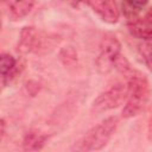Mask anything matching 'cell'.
<instances>
[{"label":"cell","instance_id":"obj_5","mask_svg":"<svg viewBox=\"0 0 152 152\" xmlns=\"http://www.w3.org/2000/svg\"><path fill=\"white\" fill-rule=\"evenodd\" d=\"M86 2H88L93 11L96 12L102 18V20L109 24H114L118 21L119 10L114 0H86Z\"/></svg>","mask_w":152,"mask_h":152},{"label":"cell","instance_id":"obj_11","mask_svg":"<svg viewBox=\"0 0 152 152\" xmlns=\"http://www.w3.org/2000/svg\"><path fill=\"white\" fill-rule=\"evenodd\" d=\"M15 66V58L8 53L0 55V75H8Z\"/></svg>","mask_w":152,"mask_h":152},{"label":"cell","instance_id":"obj_10","mask_svg":"<svg viewBox=\"0 0 152 152\" xmlns=\"http://www.w3.org/2000/svg\"><path fill=\"white\" fill-rule=\"evenodd\" d=\"M148 4V0H125L124 10L125 14L132 19L135 18L139 12H141Z\"/></svg>","mask_w":152,"mask_h":152},{"label":"cell","instance_id":"obj_13","mask_svg":"<svg viewBox=\"0 0 152 152\" xmlns=\"http://www.w3.org/2000/svg\"><path fill=\"white\" fill-rule=\"evenodd\" d=\"M62 1L66 2L68 5H70L74 8H77V7H80V5H82L83 2H86V0H62Z\"/></svg>","mask_w":152,"mask_h":152},{"label":"cell","instance_id":"obj_12","mask_svg":"<svg viewBox=\"0 0 152 152\" xmlns=\"http://www.w3.org/2000/svg\"><path fill=\"white\" fill-rule=\"evenodd\" d=\"M151 45H150V39L148 40H145V44H142L141 45V55H142V57L145 58V61H146V64H147V66L148 68H151L150 65V56H151V48H150Z\"/></svg>","mask_w":152,"mask_h":152},{"label":"cell","instance_id":"obj_7","mask_svg":"<svg viewBox=\"0 0 152 152\" xmlns=\"http://www.w3.org/2000/svg\"><path fill=\"white\" fill-rule=\"evenodd\" d=\"M46 141V135L38 131H30L25 134L23 140V148L25 151H37L43 148Z\"/></svg>","mask_w":152,"mask_h":152},{"label":"cell","instance_id":"obj_8","mask_svg":"<svg viewBox=\"0 0 152 152\" xmlns=\"http://www.w3.org/2000/svg\"><path fill=\"white\" fill-rule=\"evenodd\" d=\"M7 5L14 17L23 18L31 12L34 0H7Z\"/></svg>","mask_w":152,"mask_h":152},{"label":"cell","instance_id":"obj_9","mask_svg":"<svg viewBox=\"0 0 152 152\" xmlns=\"http://www.w3.org/2000/svg\"><path fill=\"white\" fill-rule=\"evenodd\" d=\"M36 39V32L33 27H24L20 34V42H19V50L21 52H27L31 50L33 43Z\"/></svg>","mask_w":152,"mask_h":152},{"label":"cell","instance_id":"obj_6","mask_svg":"<svg viewBox=\"0 0 152 152\" xmlns=\"http://www.w3.org/2000/svg\"><path fill=\"white\" fill-rule=\"evenodd\" d=\"M152 25H151V14L150 12L145 18H132L128 21V31L129 33L139 39L148 40L152 34Z\"/></svg>","mask_w":152,"mask_h":152},{"label":"cell","instance_id":"obj_2","mask_svg":"<svg viewBox=\"0 0 152 152\" xmlns=\"http://www.w3.org/2000/svg\"><path fill=\"white\" fill-rule=\"evenodd\" d=\"M118 124H119V119L116 116L107 118L101 124L89 129L78 141H76L72 145L71 150L78 152L101 150L103 146H106V144L115 132Z\"/></svg>","mask_w":152,"mask_h":152},{"label":"cell","instance_id":"obj_15","mask_svg":"<svg viewBox=\"0 0 152 152\" xmlns=\"http://www.w3.org/2000/svg\"><path fill=\"white\" fill-rule=\"evenodd\" d=\"M1 132H2V131H1V129H0V135H1Z\"/></svg>","mask_w":152,"mask_h":152},{"label":"cell","instance_id":"obj_1","mask_svg":"<svg viewBox=\"0 0 152 152\" xmlns=\"http://www.w3.org/2000/svg\"><path fill=\"white\" fill-rule=\"evenodd\" d=\"M127 77V97L122 109V116L133 118L144 110L148 101L150 88L146 77L134 70H132Z\"/></svg>","mask_w":152,"mask_h":152},{"label":"cell","instance_id":"obj_4","mask_svg":"<svg viewBox=\"0 0 152 152\" xmlns=\"http://www.w3.org/2000/svg\"><path fill=\"white\" fill-rule=\"evenodd\" d=\"M126 97H127L126 84L118 83L95 99L91 106V110L95 113H103L114 109L119 107L126 100Z\"/></svg>","mask_w":152,"mask_h":152},{"label":"cell","instance_id":"obj_3","mask_svg":"<svg viewBox=\"0 0 152 152\" xmlns=\"http://www.w3.org/2000/svg\"><path fill=\"white\" fill-rule=\"evenodd\" d=\"M121 44L116 36L113 33H106L100 42V53L97 58V66L102 72H108L115 64V61L120 56Z\"/></svg>","mask_w":152,"mask_h":152},{"label":"cell","instance_id":"obj_14","mask_svg":"<svg viewBox=\"0 0 152 152\" xmlns=\"http://www.w3.org/2000/svg\"><path fill=\"white\" fill-rule=\"evenodd\" d=\"M0 28H1V14H0Z\"/></svg>","mask_w":152,"mask_h":152}]
</instances>
